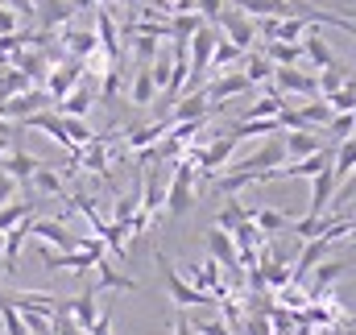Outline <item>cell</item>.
Here are the masks:
<instances>
[{
    "label": "cell",
    "instance_id": "ac0fdd59",
    "mask_svg": "<svg viewBox=\"0 0 356 335\" xmlns=\"http://www.w3.org/2000/svg\"><path fill=\"white\" fill-rule=\"evenodd\" d=\"M38 166H42V162H38L33 154H25V149H8V154L0 158V170H4V174L17 182V186H21V182H29Z\"/></svg>",
    "mask_w": 356,
    "mask_h": 335
},
{
    "label": "cell",
    "instance_id": "6da1fadb",
    "mask_svg": "<svg viewBox=\"0 0 356 335\" xmlns=\"http://www.w3.org/2000/svg\"><path fill=\"white\" fill-rule=\"evenodd\" d=\"M195 178H199V166L186 162V158H178L175 178H170L166 199H162V211H166L170 220H186V215H191V207H195Z\"/></svg>",
    "mask_w": 356,
    "mask_h": 335
},
{
    "label": "cell",
    "instance_id": "7bdbcfd3",
    "mask_svg": "<svg viewBox=\"0 0 356 335\" xmlns=\"http://www.w3.org/2000/svg\"><path fill=\"white\" fill-rule=\"evenodd\" d=\"M191 327H195V335H232V327H228L220 315H216V319H195Z\"/></svg>",
    "mask_w": 356,
    "mask_h": 335
},
{
    "label": "cell",
    "instance_id": "4fadbf2b",
    "mask_svg": "<svg viewBox=\"0 0 356 335\" xmlns=\"http://www.w3.org/2000/svg\"><path fill=\"white\" fill-rule=\"evenodd\" d=\"M29 236H33V240H42V245H50V249H58V252L75 249V236L67 232V224H63V220H29Z\"/></svg>",
    "mask_w": 356,
    "mask_h": 335
},
{
    "label": "cell",
    "instance_id": "8992f818",
    "mask_svg": "<svg viewBox=\"0 0 356 335\" xmlns=\"http://www.w3.org/2000/svg\"><path fill=\"white\" fill-rule=\"evenodd\" d=\"M348 273V261H319L307 277H302V290H307V302H315V298H323V294H332V286L340 281Z\"/></svg>",
    "mask_w": 356,
    "mask_h": 335
},
{
    "label": "cell",
    "instance_id": "d6a6232c",
    "mask_svg": "<svg viewBox=\"0 0 356 335\" xmlns=\"http://www.w3.org/2000/svg\"><path fill=\"white\" fill-rule=\"evenodd\" d=\"M133 215H137V195H116V203H112V228H120L124 232V240H129V224H133Z\"/></svg>",
    "mask_w": 356,
    "mask_h": 335
},
{
    "label": "cell",
    "instance_id": "4dcf8cb0",
    "mask_svg": "<svg viewBox=\"0 0 356 335\" xmlns=\"http://www.w3.org/2000/svg\"><path fill=\"white\" fill-rule=\"evenodd\" d=\"M249 220H253V224H257V232H266V236L290 228V215H286V211H277V207H257V211H249Z\"/></svg>",
    "mask_w": 356,
    "mask_h": 335
},
{
    "label": "cell",
    "instance_id": "f907efd6",
    "mask_svg": "<svg viewBox=\"0 0 356 335\" xmlns=\"http://www.w3.org/2000/svg\"><path fill=\"white\" fill-rule=\"evenodd\" d=\"M91 4H124V0H91Z\"/></svg>",
    "mask_w": 356,
    "mask_h": 335
},
{
    "label": "cell",
    "instance_id": "f35d334b",
    "mask_svg": "<svg viewBox=\"0 0 356 335\" xmlns=\"http://www.w3.org/2000/svg\"><path fill=\"white\" fill-rule=\"evenodd\" d=\"M273 298H277V307H286V311H302V307H307V290H302L298 281H286L282 290H273Z\"/></svg>",
    "mask_w": 356,
    "mask_h": 335
},
{
    "label": "cell",
    "instance_id": "484cf974",
    "mask_svg": "<svg viewBox=\"0 0 356 335\" xmlns=\"http://www.w3.org/2000/svg\"><path fill=\"white\" fill-rule=\"evenodd\" d=\"M302 58H311V67H332V63H336L332 46H327L323 33H315V29L302 33Z\"/></svg>",
    "mask_w": 356,
    "mask_h": 335
},
{
    "label": "cell",
    "instance_id": "f546056e",
    "mask_svg": "<svg viewBox=\"0 0 356 335\" xmlns=\"http://www.w3.org/2000/svg\"><path fill=\"white\" fill-rule=\"evenodd\" d=\"M249 220V207L236 199V195H224V207L216 211V228H224V232H232L236 224H245Z\"/></svg>",
    "mask_w": 356,
    "mask_h": 335
},
{
    "label": "cell",
    "instance_id": "3957f363",
    "mask_svg": "<svg viewBox=\"0 0 356 335\" xmlns=\"http://www.w3.org/2000/svg\"><path fill=\"white\" fill-rule=\"evenodd\" d=\"M216 25H220V33H224L232 46L253 50V42H257V21H253V17H245L241 8H228V13L216 17Z\"/></svg>",
    "mask_w": 356,
    "mask_h": 335
},
{
    "label": "cell",
    "instance_id": "44dd1931",
    "mask_svg": "<svg viewBox=\"0 0 356 335\" xmlns=\"http://www.w3.org/2000/svg\"><path fill=\"white\" fill-rule=\"evenodd\" d=\"M245 54H249V50H241V46H232V42H228V38L220 33V38H216V50H211V63H207V67H211L216 75H224V71H232V67H241V63H245Z\"/></svg>",
    "mask_w": 356,
    "mask_h": 335
},
{
    "label": "cell",
    "instance_id": "ee69618b",
    "mask_svg": "<svg viewBox=\"0 0 356 335\" xmlns=\"http://www.w3.org/2000/svg\"><path fill=\"white\" fill-rule=\"evenodd\" d=\"M195 13H199L203 21H216V17L224 13V0H195Z\"/></svg>",
    "mask_w": 356,
    "mask_h": 335
},
{
    "label": "cell",
    "instance_id": "60d3db41",
    "mask_svg": "<svg viewBox=\"0 0 356 335\" xmlns=\"http://www.w3.org/2000/svg\"><path fill=\"white\" fill-rule=\"evenodd\" d=\"M120 95V67L112 63L104 75H99V91H95V99H116Z\"/></svg>",
    "mask_w": 356,
    "mask_h": 335
},
{
    "label": "cell",
    "instance_id": "277c9868",
    "mask_svg": "<svg viewBox=\"0 0 356 335\" xmlns=\"http://www.w3.org/2000/svg\"><path fill=\"white\" fill-rule=\"evenodd\" d=\"M42 108H50L46 87H25V91H17V95L0 99V116H4V120H25V116H33V112H42Z\"/></svg>",
    "mask_w": 356,
    "mask_h": 335
},
{
    "label": "cell",
    "instance_id": "e0dca14e",
    "mask_svg": "<svg viewBox=\"0 0 356 335\" xmlns=\"http://www.w3.org/2000/svg\"><path fill=\"white\" fill-rule=\"evenodd\" d=\"M332 195H336V178H332V166H323L319 174H311V211L307 215H323Z\"/></svg>",
    "mask_w": 356,
    "mask_h": 335
},
{
    "label": "cell",
    "instance_id": "c3c4849f",
    "mask_svg": "<svg viewBox=\"0 0 356 335\" xmlns=\"http://www.w3.org/2000/svg\"><path fill=\"white\" fill-rule=\"evenodd\" d=\"M170 335H195L191 319H186V315H178V319H175V332H170Z\"/></svg>",
    "mask_w": 356,
    "mask_h": 335
},
{
    "label": "cell",
    "instance_id": "8fae6325",
    "mask_svg": "<svg viewBox=\"0 0 356 335\" xmlns=\"http://www.w3.org/2000/svg\"><path fill=\"white\" fill-rule=\"evenodd\" d=\"M207 91V99H211V112L224 104V99H236V95H245V91H253V83L241 75V71H224V75H216L211 83L203 87Z\"/></svg>",
    "mask_w": 356,
    "mask_h": 335
},
{
    "label": "cell",
    "instance_id": "9c48e42d",
    "mask_svg": "<svg viewBox=\"0 0 356 335\" xmlns=\"http://www.w3.org/2000/svg\"><path fill=\"white\" fill-rule=\"evenodd\" d=\"M21 124H25V129H38V133H46L50 141H58V149H63V154H79V149L71 145V137H67V129H63V116H58V112H50V108H42V112H33V116H25Z\"/></svg>",
    "mask_w": 356,
    "mask_h": 335
},
{
    "label": "cell",
    "instance_id": "4316f807",
    "mask_svg": "<svg viewBox=\"0 0 356 335\" xmlns=\"http://www.w3.org/2000/svg\"><path fill=\"white\" fill-rule=\"evenodd\" d=\"M17 311H42V315H54L58 311V298L54 294H42V290H21V294H13L8 298Z\"/></svg>",
    "mask_w": 356,
    "mask_h": 335
},
{
    "label": "cell",
    "instance_id": "f5cc1de1",
    "mask_svg": "<svg viewBox=\"0 0 356 335\" xmlns=\"http://www.w3.org/2000/svg\"><path fill=\"white\" fill-rule=\"evenodd\" d=\"M137 4H145V0H137Z\"/></svg>",
    "mask_w": 356,
    "mask_h": 335
},
{
    "label": "cell",
    "instance_id": "1f68e13d",
    "mask_svg": "<svg viewBox=\"0 0 356 335\" xmlns=\"http://www.w3.org/2000/svg\"><path fill=\"white\" fill-rule=\"evenodd\" d=\"M33 215V203L29 199H8V203H0V232H8V228H17L21 220H29Z\"/></svg>",
    "mask_w": 356,
    "mask_h": 335
},
{
    "label": "cell",
    "instance_id": "603a6c76",
    "mask_svg": "<svg viewBox=\"0 0 356 335\" xmlns=\"http://www.w3.org/2000/svg\"><path fill=\"white\" fill-rule=\"evenodd\" d=\"M327 215H348V220H356V170L336 186V195L327 203Z\"/></svg>",
    "mask_w": 356,
    "mask_h": 335
},
{
    "label": "cell",
    "instance_id": "52a82bcc",
    "mask_svg": "<svg viewBox=\"0 0 356 335\" xmlns=\"http://www.w3.org/2000/svg\"><path fill=\"white\" fill-rule=\"evenodd\" d=\"M286 162V149H282V137L273 133L266 137V145L257 149V154H249V158H241V162H228L224 170H245V174H261V170H273Z\"/></svg>",
    "mask_w": 356,
    "mask_h": 335
},
{
    "label": "cell",
    "instance_id": "bcb514c9",
    "mask_svg": "<svg viewBox=\"0 0 356 335\" xmlns=\"http://www.w3.org/2000/svg\"><path fill=\"white\" fill-rule=\"evenodd\" d=\"M0 4H8L21 21H33V0H0Z\"/></svg>",
    "mask_w": 356,
    "mask_h": 335
},
{
    "label": "cell",
    "instance_id": "f6af8a7d",
    "mask_svg": "<svg viewBox=\"0 0 356 335\" xmlns=\"http://www.w3.org/2000/svg\"><path fill=\"white\" fill-rule=\"evenodd\" d=\"M17 29H21V17H17L8 4H0V38H4V33H17Z\"/></svg>",
    "mask_w": 356,
    "mask_h": 335
},
{
    "label": "cell",
    "instance_id": "2e32d148",
    "mask_svg": "<svg viewBox=\"0 0 356 335\" xmlns=\"http://www.w3.org/2000/svg\"><path fill=\"white\" fill-rule=\"evenodd\" d=\"M104 290H137V281H133L129 273L112 269V265H108V256H104V261H95V286H91V294L99 298Z\"/></svg>",
    "mask_w": 356,
    "mask_h": 335
},
{
    "label": "cell",
    "instance_id": "d590c367",
    "mask_svg": "<svg viewBox=\"0 0 356 335\" xmlns=\"http://www.w3.org/2000/svg\"><path fill=\"white\" fill-rule=\"evenodd\" d=\"M124 38H133V58L141 67H149L158 58V50H162V38H149V33H124Z\"/></svg>",
    "mask_w": 356,
    "mask_h": 335
},
{
    "label": "cell",
    "instance_id": "9a60e30c",
    "mask_svg": "<svg viewBox=\"0 0 356 335\" xmlns=\"http://www.w3.org/2000/svg\"><path fill=\"white\" fill-rule=\"evenodd\" d=\"M33 220V215H29ZM29 220H21L17 228H8L4 232V252H0V269L13 277L17 273V261H21V245H25V236H29Z\"/></svg>",
    "mask_w": 356,
    "mask_h": 335
},
{
    "label": "cell",
    "instance_id": "7c38bea8",
    "mask_svg": "<svg viewBox=\"0 0 356 335\" xmlns=\"http://www.w3.org/2000/svg\"><path fill=\"white\" fill-rule=\"evenodd\" d=\"M91 104H95V79H91V75H83V79L71 87V91H67L54 108H58V116H88Z\"/></svg>",
    "mask_w": 356,
    "mask_h": 335
},
{
    "label": "cell",
    "instance_id": "7dc6e473",
    "mask_svg": "<svg viewBox=\"0 0 356 335\" xmlns=\"http://www.w3.org/2000/svg\"><path fill=\"white\" fill-rule=\"evenodd\" d=\"M13 195H17V182H13V178H8V174L0 170V203H8Z\"/></svg>",
    "mask_w": 356,
    "mask_h": 335
},
{
    "label": "cell",
    "instance_id": "5b68a950",
    "mask_svg": "<svg viewBox=\"0 0 356 335\" xmlns=\"http://www.w3.org/2000/svg\"><path fill=\"white\" fill-rule=\"evenodd\" d=\"M269 83H273V91L286 95V104L298 99V95H307V99L319 95V91H315V75H311V71H298V67H273V79H269Z\"/></svg>",
    "mask_w": 356,
    "mask_h": 335
},
{
    "label": "cell",
    "instance_id": "83f0119b",
    "mask_svg": "<svg viewBox=\"0 0 356 335\" xmlns=\"http://www.w3.org/2000/svg\"><path fill=\"white\" fill-rule=\"evenodd\" d=\"M25 186H33L38 195H63V190H67V178H63L58 170H50L46 162H42V166L33 170V178H29Z\"/></svg>",
    "mask_w": 356,
    "mask_h": 335
},
{
    "label": "cell",
    "instance_id": "836d02e7",
    "mask_svg": "<svg viewBox=\"0 0 356 335\" xmlns=\"http://www.w3.org/2000/svg\"><path fill=\"white\" fill-rule=\"evenodd\" d=\"M129 99H133L137 108H149V104L158 99V87H154V79H149V67L137 71V79H133V87H129Z\"/></svg>",
    "mask_w": 356,
    "mask_h": 335
},
{
    "label": "cell",
    "instance_id": "ffe728a7",
    "mask_svg": "<svg viewBox=\"0 0 356 335\" xmlns=\"http://www.w3.org/2000/svg\"><path fill=\"white\" fill-rule=\"evenodd\" d=\"M207 252H211L224 269H241V256H236V245H232V232L211 228V232H207Z\"/></svg>",
    "mask_w": 356,
    "mask_h": 335
},
{
    "label": "cell",
    "instance_id": "ba28073f",
    "mask_svg": "<svg viewBox=\"0 0 356 335\" xmlns=\"http://www.w3.org/2000/svg\"><path fill=\"white\" fill-rule=\"evenodd\" d=\"M75 13H79V4H75V0H33V21H38L46 33L63 29Z\"/></svg>",
    "mask_w": 356,
    "mask_h": 335
},
{
    "label": "cell",
    "instance_id": "816d5d0a",
    "mask_svg": "<svg viewBox=\"0 0 356 335\" xmlns=\"http://www.w3.org/2000/svg\"><path fill=\"white\" fill-rule=\"evenodd\" d=\"M0 252H4V232H0Z\"/></svg>",
    "mask_w": 356,
    "mask_h": 335
},
{
    "label": "cell",
    "instance_id": "5bb4252c",
    "mask_svg": "<svg viewBox=\"0 0 356 335\" xmlns=\"http://www.w3.org/2000/svg\"><path fill=\"white\" fill-rule=\"evenodd\" d=\"M282 149H286V162H298V158H307V154L323 149V137H319L315 129H286Z\"/></svg>",
    "mask_w": 356,
    "mask_h": 335
},
{
    "label": "cell",
    "instance_id": "74e56055",
    "mask_svg": "<svg viewBox=\"0 0 356 335\" xmlns=\"http://www.w3.org/2000/svg\"><path fill=\"white\" fill-rule=\"evenodd\" d=\"M323 129H327V137H332V141L353 137V133H356V112H332V120H327Z\"/></svg>",
    "mask_w": 356,
    "mask_h": 335
},
{
    "label": "cell",
    "instance_id": "681fc988",
    "mask_svg": "<svg viewBox=\"0 0 356 335\" xmlns=\"http://www.w3.org/2000/svg\"><path fill=\"white\" fill-rule=\"evenodd\" d=\"M8 149H13V137H4V133H0V158H4Z\"/></svg>",
    "mask_w": 356,
    "mask_h": 335
},
{
    "label": "cell",
    "instance_id": "30bf717a",
    "mask_svg": "<svg viewBox=\"0 0 356 335\" xmlns=\"http://www.w3.org/2000/svg\"><path fill=\"white\" fill-rule=\"evenodd\" d=\"M203 116H211V99H207V91L203 87H191V91H182L175 99V108H170V124L178 120H203Z\"/></svg>",
    "mask_w": 356,
    "mask_h": 335
},
{
    "label": "cell",
    "instance_id": "d6986e66",
    "mask_svg": "<svg viewBox=\"0 0 356 335\" xmlns=\"http://www.w3.org/2000/svg\"><path fill=\"white\" fill-rule=\"evenodd\" d=\"M58 311H67V315H71V319H75L83 332H88L91 323L99 319V302H95V294H91V290H83L79 298H67V302H58Z\"/></svg>",
    "mask_w": 356,
    "mask_h": 335
},
{
    "label": "cell",
    "instance_id": "7a4b0ae2",
    "mask_svg": "<svg viewBox=\"0 0 356 335\" xmlns=\"http://www.w3.org/2000/svg\"><path fill=\"white\" fill-rule=\"evenodd\" d=\"M158 269H162V277H166V290H170V298H175V307H216V298L207 294V290H195L182 273H178L175 265L158 252Z\"/></svg>",
    "mask_w": 356,
    "mask_h": 335
},
{
    "label": "cell",
    "instance_id": "cb8c5ba5",
    "mask_svg": "<svg viewBox=\"0 0 356 335\" xmlns=\"http://www.w3.org/2000/svg\"><path fill=\"white\" fill-rule=\"evenodd\" d=\"M261 54L273 67H298L302 63V42H266Z\"/></svg>",
    "mask_w": 356,
    "mask_h": 335
},
{
    "label": "cell",
    "instance_id": "8d00e7d4",
    "mask_svg": "<svg viewBox=\"0 0 356 335\" xmlns=\"http://www.w3.org/2000/svg\"><path fill=\"white\" fill-rule=\"evenodd\" d=\"M344 79H348V71H344L340 63H332V67H319V75H315V91H319V95H332L336 87H344Z\"/></svg>",
    "mask_w": 356,
    "mask_h": 335
},
{
    "label": "cell",
    "instance_id": "7402d4cb",
    "mask_svg": "<svg viewBox=\"0 0 356 335\" xmlns=\"http://www.w3.org/2000/svg\"><path fill=\"white\" fill-rule=\"evenodd\" d=\"M353 170H356V133L344 137V141H336V149H332V178H336V186H340Z\"/></svg>",
    "mask_w": 356,
    "mask_h": 335
},
{
    "label": "cell",
    "instance_id": "b9f144b4",
    "mask_svg": "<svg viewBox=\"0 0 356 335\" xmlns=\"http://www.w3.org/2000/svg\"><path fill=\"white\" fill-rule=\"evenodd\" d=\"M50 335H88V332H83L67 311H54V315H50Z\"/></svg>",
    "mask_w": 356,
    "mask_h": 335
},
{
    "label": "cell",
    "instance_id": "e575fe53",
    "mask_svg": "<svg viewBox=\"0 0 356 335\" xmlns=\"http://www.w3.org/2000/svg\"><path fill=\"white\" fill-rule=\"evenodd\" d=\"M241 67H245L241 75H245V79H249L253 87H257V83H269V79H273V63H269L266 54H245V63H241Z\"/></svg>",
    "mask_w": 356,
    "mask_h": 335
},
{
    "label": "cell",
    "instance_id": "f1b7e54d",
    "mask_svg": "<svg viewBox=\"0 0 356 335\" xmlns=\"http://www.w3.org/2000/svg\"><path fill=\"white\" fill-rule=\"evenodd\" d=\"M236 141H249V137H273V133H282V120L277 116H269V120H241V124H232L228 129Z\"/></svg>",
    "mask_w": 356,
    "mask_h": 335
},
{
    "label": "cell",
    "instance_id": "ab89813d",
    "mask_svg": "<svg viewBox=\"0 0 356 335\" xmlns=\"http://www.w3.org/2000/svg\"><path fill=\"white\" fill-rule=\"evenodd\" d=\"M63 129H67V137H71V145H75V149H79V145H88L91 137H95L83 116H63Z\"/></svg>",
    "mask_w": 356,
    "mask_h": 335
},
{
    "label": "cell",
    "instance_id": "d4e9b609",
    "mask_svg": "<svg viewBox=\"0 0 356 335\" xmlns=\"http://www.w3.org/2000/svg\"><path fill=\"white\" fill-rule=\"evenodd\" d=\"M282 108H286V95H282V91H273V83H266V95L249 104L245 120H269V116H277Z\"/></svg>",
    "mask_w": 356,
    "mask_h": 335
}]
</instances>
